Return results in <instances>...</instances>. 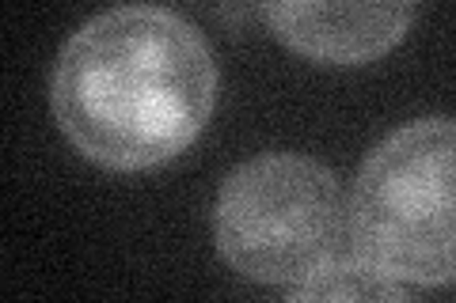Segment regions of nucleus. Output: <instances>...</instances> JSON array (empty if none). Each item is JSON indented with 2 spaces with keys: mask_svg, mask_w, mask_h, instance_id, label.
Masks as SVG:
<instances>
[{
  "mask_svg": "<svg viewBox=\"0 0 456 303\" xmlns=\"http://www.w3.org/2000/svg\"><path fill=\"white\" fill-rule=\"evenodd\" d=\"M50 103L84 160L149 171L187 152L206 129L217 107V61L175 12L122 4L65 42Z\"/></svg>",
  "mask_w": 456,
  "mask_h": 303,
  "instance_id": "f257e3e1",
  "label": "nucleus"
},
{
  "mask_svg": "<svg viewBox=\"0 0 456 303\" xmlns=\"http://www.w3.org/2000/svg\"><path fill=\"white\" fill-rule=\"evenodd\" d=\"M354 254L399 284H456V118H419L380 140L346 209Z\"/></svg>",
  "mask_w": 456,
  "mask_h": 303,
  "instance_id": "f03ea898",
  "label": "nucleus"
},
{
  "mask_svg": "<svg viewBox=\"0 0 456 303\" xmlns=\"http://www.w3.org/2000/svg\"><path fill=\"white\" fill-rule=\"evenodd\" d=\"M346 232L338 179L293 152L255 155L224 179L213 209L217 251L259 284L297 288L338 254Z\"/></svg>",
  "mask_w": 456,
  "mask_h": 303,
  "instance_id": "7ed1b4c3",
  "label": "nucleus"
},
{
  "mask_svg": "<svg viewBox=\"0 0 456 303\" xmlns=\"http://www.w3.org/2000/svg\"><path fill=\"white\" fill-rule=\"evenodd\" d=\"M263 20L316 65H369L407 38L419 0H259Z\"/></svg>",
  "mask_w": 456,
  "mask_h": 303,
  "instance_id": "20e7f679",
  "label": "nucleus"
},
{
  "mask_svg": "<svg viewBox=\"0 0 456 303\" xmlns=\"http://www.w3.org/2000/svg\"><path fill=\"white\" fill-rule=\"evenodd\" d=\"M293 299H403L407 284L384 277L377 266H369L362 254L331 258L323 269H316L305 284L289 288Z\"/></svg>",
  "mask_w": 456,
  "mask_h": 303,
  "instance_id": "39448f33",
  "label": "nucleus"
}]
</instances>
